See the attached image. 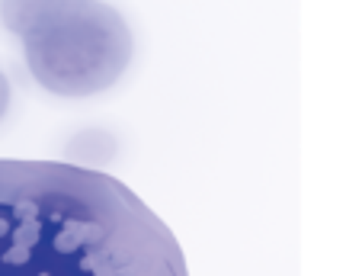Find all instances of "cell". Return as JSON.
<instances>
[{
    "label": "cell",
    "instance_id": "6da1fadb",
    "mask_svg": "<svg viewBox=\"0 0 362 276\" xmlns=\"http://www.w3.org/2000/svg\"><path fill=\"white\" fill-rule=\"evenodd\" d=\"M0 276H189L173 231L110 173L0 161Z\"/></svg>",
    "mask_w": 362,
    "mask_h": 276
},
{
    "label": "cell",
    "instance_id": "7a4b0ae2",
    "mask_svg": "<svg viewBox=\"0 0 362 276\" xmlns=\"http://www.w3.org/2000/svg\"><path fill=\"white\" fill-rule=\"evenodd\" d=\"M0 16L55 97L103 93L132 62L129 23L103 0H0Z\"/></svg>",
    "mask_w": 362,
    "mask_h": 276
},
{
    "label": "cell",
    "instance_id": "3957f363",
    "mask_svg": "<svg viewBox=\"0 0 362 276\" xmlns=\"http://www.w3.org/2000/svg\"><path fill=\"white\" fill-rule=\"evenodd\" d=\"M7 103H10V87H7V77L0 74V116L7 113Z\"/></svg>",
    "mask_w": 362,
    "mask_h": 276
}]
</instances>
